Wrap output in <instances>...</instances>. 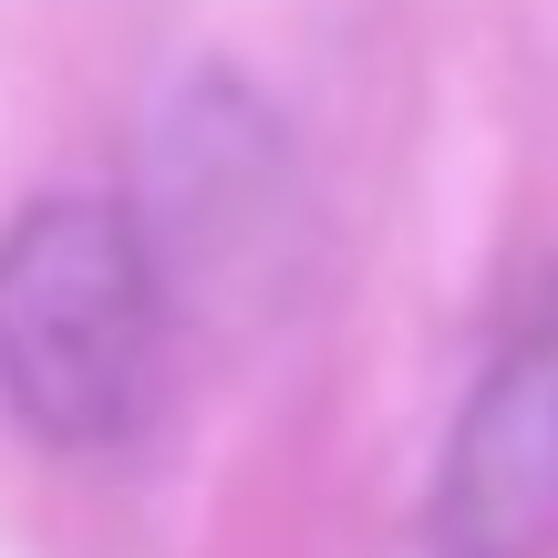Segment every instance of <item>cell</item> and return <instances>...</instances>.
<instances>
[{"label":"cell","instance_id":"1","mask_svg":"<svg viewBox=\"0 0 558 558\" xmlns=\"http://www.w3.org/2000/svg\"><path fill=\"white\" fill-rule=\"evenodd\" d=\"M166 352V259L124 197H32L0 228V403L21 435L104 456L145 424Z\"/></svg>","mask_w":558,"mask_h":558},{"label":"cell","instance_id":"2","mask_svg":"<svg viewBox=\"0 0 558 558\" xmlns=\"http://www.w3.org/2000/svg\"><path fill=\"white\" fill-rule=\"evenodd\" d=\"M558 538V279L497 341L435 476V558H538Z\"/></svg>","mask_w":558,"mask_h":558},{"label":"cell","instance_id":"3","mask_svg":"<svg viewBox=\"0 0 558 558\" xmlns=\"http://www.w3.org/2000/svg\"><path fill=\"white\" fill-rule=\"evenodd\" d=\"M424 558H435V548H424Z\"/></svg>","mask_w":558,"mask_h":558}]
</instances>
